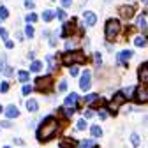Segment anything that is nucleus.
Instances as JSON below:
<instances>
[{"label":"nucleus","instance_id":"6","mask_svg":"<svg viewBox=\"0 0 148 148\" xmlns=\"http://www.w3.org/2000/svg\"><path fill=\"white\" fill-rule=\"evenodd\" d=\"M134 97H136V101L138 102H141V104H145V102H148V88L146 86H138L136 88V94H134Z\"/></svg>","mask_w":148,"mask_h":148},{"label":"nucleus","instance_id":"30","mask_svg":"<svg viewBox=\"0 0 148 148\" xmlns=\"http://www.w3.org/2000/svg\"><path fill=\"white\" fill-rule=\"evenodd\" d=\"M7 90H9V83H7V81H2V83H0V92H2V94H5Z\"/></svg>","mask_w":148,"mask_h":148},{"label":"nucleus","instance_id":"51","mask_svg":"<svg viewBox=\"0 0 148 148\" xmlns=\"http://www.w3.org/2000/svg\"><path fill=\"white\" fill-rule=\"evenodd\" d=\"M4 148H11V146H4Z\"/></svg>","mask_w":148,"mask_h":148},{"label":"nucleus","instance_id":"4","mask_svg":"<svg viewBox=\"0 0 148 148\" xmlns=\"http://www.w3.org/2000/svg\"><path fill=\"white\" fill-rule=\"evenodd\" d=\"M125 99H127V97L122 94V92L115 94V97L111 99V101H109V104H108V109L111 111V113H116V111H118V108H120V106L125 102Z\"/></svg>","mask_w":148,"mask_h":148},{"label":"nucleus","instance_id":"48","mask_svg":"<svg viewBox=\"0 0 148 148\" xmlns=\"http://www.w3.org/2000/svg\"><path fill=\"white\" fill-rule=\"evenodd\" d=\"M145 125H148V115L145 116Z\"/></svg>","mask_w":148,"mask_h":148},{"label":"nucleus","instance_id":"40","mask_svg":"<svg viewBox=\"0 0 148 148\" xmlns=\"http://www.w3.org/2000/svg\"><path fill=\"white\" fill-rule=\"evenodd\" d=\"M60 2H62L64 7H71L72 5V0H60Z\"/></svg>","mask_w":148,"mask_h":148},{"label":"nucleus","instance_id":"27","mask_svg":"<svg viewBox=\"0 0 148 148\" xmlns=\"http://www.w3.org/2000/svg\"><path fill=\"white\" fill-rule=\"evenodd\" d=\"M134 44H136V46H145V44H146V39H145V37H136V39H134Z\"/></svg>","mask_w":148,"mask_h":148},{"label":"nucleus","instance_id":"11","mask_svg":"<svg viewBox=\"0 0 148 148\" xmlns=\"http://www.w3.org/2000/svg\"><path fill=\"white\" fill-rule=\"evenodd\" d=\"M76 102H78V94H72L65 97V102H64V108H76Z\"/></svg>","mask_w":148,"mask_h":148},{"label":"nucleus","instance_id":"24","mask_svg":"<svg viewBox=\"0 0 148 148\" xmlns=\"http://www.w3.org/2000/svg\"><path fill=\"white\" fill-rule=\"evenodd\" d=\"M25 20H27V23H35V21H37V14H34V12H28Z\"/></svg>","mask_w":148,"mask_h":148},{"label":"nucleus","instance_id":"14","mask_svg":"<svg viewBox=\"0 0 148 148\" xmlns=\"http://www.w3.org/2000/svg\"><path fill=\"white\" fill-rule=\"evenodd\" d=\"M27 109L32 111V113H35V111L39 109V102H37L35 99H28V101H27Z\"/></svg>","mask_w":148,"mask_h":148},{"label":"nucleus","instance_id":"23","mask_svg":"<svg viewBox=\"0 0 148 148\" xmlns=\"http://www.w3.org/2000/svg\"><path fill=\"white\" fill-rule=\"evenodd\" d=\"M9 16V11L5 5H0V20H5V18Z\"/></svg>","mask_w":148,"mask_h":148},{"label":"nucleus","instance_id":"44","mask_svg":"<svg viewBox=\"0 0 148 148\" xmlns=\"http://www.w3.org/2000/svg\"><path fill=\"white\" fill-rule=\"evenodd\" d=\"M5 48H7V49L14 48V42H12V41H5Z\"/></svg>","mask_w":148,"mask_h":148},{"label":"nucleus","instance_id":"2","mask_svg":"<svg viewBox=\"0 0 148 148\" xmlns=\"http://www.w3.org/2000/svg\"><path fill=\"white\" fill-rule=\"evenodd\" d=\"M86 57L83 51H67L62 57V64L64 65H71V64H85Z\"/></svg>","mask_w":148,"mask_h":148},{"label":"nucleus","instance_id":"34","mask_svg":"<svg viewBox=\"0 0 148 148\" xmlns=\"http://www.w3.org/2000/svg\"><path fill=\"white\" fill-rule=\"evenodd\" d=\"M57 18H58V20H62V21H64V20H65V18H67V16H65V11H62V9H58V11H57Z\"/></svg>","mask_w":148,"mask_h":148},{"label":"nucleus","instance_id":"7","mask_svg":"<svg viewBox=\"0 0 148 148\" xmlns=\"http://www.w3.org/2000/svg\"><path fill=\"white\" fill-rule=\"evenodd\" d=\"M90 85H92V72H90V71H85V72L81 74V79H79V88L86 92V90L90 88Z\"/></svg>","mask_w":148,"mask_h":148},{"label":"nucleus","instance_id":"47","mask_svg":"<svg viewBox=\"0 0 148 148\" xmlns=\"http://www.w3.org/2000/svg\"><path fill=\"white\" fill-rule=\"evenodd\" d=\"M71 48H72V42H71V41H67V42H65V49H71Z\"/></svg>","mask_w":148,"mask_h":148},{"label":"nucleus","instance_id":"15","mask_svg":"<svg viewBox=\"0 0 148 148\" xmlns=\"http://www.w3.org/2000/svg\"><path fill=\"white\" fill-rule=\"evenodd\" d=\"M90 134H92V138H101L102 136V129L99 125H92L90 127Z\"/></svg>","mask_w":148,"mask_h":148},{"label":"nucleus","instance_id":"41","mask_svg":"<svg viewBox=\"0 0 148 148\" xmlns=\"http://www.w3.org/2000/svg\"><path fill=\"white\" fill-rule=\"evenodd\" d=\"M0 125H2V127H5V129H9V127H11L12 123H11L9 120H4V122H0Z\"/></svg>","mask_w":148,"mask_h":148},{"label":"nucleus","instance_id":"50","mask_svg":"<svg viewBox=\"0 0 148 148\" xmlns=\"http://www.w3.org/2000/svg\"><path fill=\"white\" fill-rule=\"evenodd\" d=\"M2 109H4V108H2V106H0V113H2Z\"/></svg>","mask_w":148,"mask_h":148},{"label":"nucleus","instance_id":"21","mask_svg":"<svg viewBox=\"0 0 148 148\" xmlns=\"http://www.w3.org/2000/svg\"><path fill=\"white\" fill-rule=\"evenodd\" d=\"M78 148H94V141H92V139H85V141L79 143Z\"/></svg>","mask_w":148,"mask_h":148},{"label":"nucleus","instance_id":"18","mask_svg":"<svg viewBox=\"0 0 148 148\" xmlns=\"http://www.w3.org/2000/svg\"><path fill=\"white\" fill-rule=\"evenodd\" d=\"M18 79H20L21 83H27V81L30 79V74H28L27 71H20V72H18Z\"/></svg>","mask_w":148,"mask_h":148},{"label":"nucleus","instance_id":"42","mask_svg":"<svg viewBox=\"0 0 148 148\" xmlns=\"http://www.w3.org/2000/svg\"><path fill=\"white\" fill-rule=\"evenodd\" d=\"M92 116H94V111H92V109L85 111V118H92Z\"/></svg>","mask_w":148,"mask_h":148},{"label":"nucleus","instance_id":"35","mask_svg":"<svg viewBox=\"0 0 148 148\" xmlns=\"http://www.w3.org/2000/svg\"><path fill=\"white\" fill-rule=\"evenodd\" d=\"M0 37H2L4 41H9V39H7V30H5V28H2V27H0Z\"/></svg>","mask_w":148,"mask_h":148},{"label":"nucleus","instance_id":"8","mask_svg":"<svg viewBox=\"0 0 148 148\" xmlns=\"http://www.w3.org/2000/svg\"><path fill=\"white\" fill-rule=\"evenodd\" d=\"M118 11H120V16L125 18V20H129V18L134 16V7H132V5H122Z\"/></svg>","mask_w":148,"mask_h":148},{"label":"nucleus","instance_id":"33","mask_svg":"<svg viewBox=\"0 0 148 148\" xmlns=\"http://www.w3.org/2000/svg\"><path fill=\"white\" fill-rule=\"evenodd\" d=\"M0 71H5V55H0Z\"/></svg>","mask_w":148,"mask_h":148},{"label":"nucleus","instance_id":"46","mask_svg":"<svg viewBox=\"0 0 148 148\" xmlns=\"http://www.w3.org/2000/svg\"><path fill=\"white\" fill-rule=\"evenodd\" d=\"M16 39H18V41H23V34L18 32V34H16Z\"/></svg>","mask_w":148,"mask_h":148},{"label":"nucleus","instance_id":"31","mask_svg":"<svg viewBox=\"0 0 148 148\" xmlns=\"http://www.w3.org/2000/svg\"><path fill=\"white\" fill-rule=\"evenodd\" d=\"M65 90H67V79H62L58 85V92H65Z\"/></svg>","mask_w":148,"mask_h":148},{"label":"nucleus","instance_id":"20","mask_svg":"<svg viewBox=\"0 0 148 148\" xmlns=\"http://www.w3.org/2000/svg\"><path fill=\"white\" fill-rule=\"evenodd\" d=\"M97 101H99V95H97V94H90V95L85 97V102H88V104H94V102H97Z\"/></svg>","mask_w":148,"mask_h":148},{"label":"nucleus","instance_id":"13","mask_svg":"<svg viewBox=\"0 0 148 148\" xmlns=\"http://www.w3.org/2000/svg\"><path fill=\"white\" fill-rule=\"evenodd\" d=\"M5 115H7V118H16L18 115H20V111H18V108H16V106H12V104H11V106H7V108H5Z\"/></svg>","mask_w":148,"mask_h":148},{"label":"nucleus","instance_id":"17","mask_svg":"<svg viewBox=\"0 0 148 148\" xmlns=\"http://www.w3.org/2000/svg\"><path fill=\"white\" fill-rule=\"evenodd\" d=\"M42 69V62H39V60H34L32 64H30V71L32 72H39Z\"/></svg>","mask_w":148,"mask_h":148},{"label":"nucleus","instance_id":"29","mask_svg":"<svg viewBox=\"0 0 148 148\" xmlns=\"http://www.w3.org/2000/svg\"><path fill=\"white\" fill-rule=\"evenodd\" d=\"M76 129H78V131H85V129H86V120H79Z\"/></svg>","mask_w":148,"mask_h":148},{"label":"nucleus","instance_id":"43","mask_svg":"<svg viewBox=\"0 0 148 148\" xmlns=\"http://www.w3.org/2000/svg\"><path fill=\"white\" fill-rule=\"evenodd\" d=\"M78 72H79V69H78V67H71V74H72V76H76Z\"/></svg>","mask_w":148,"mask_h":148},{"label":"nucleus","instance_id":"9","mask_svg":"<svg viewBox=\"0 0 148 148\" xmlns=\"http://www.w3.org/2000/svg\"><path fill=\"white\" fill-rule=\"evenodd\" d=\"M138 76L143 83H148V64H141L138 69Z\"/></svg>","mask_w":148,"mask_h":148},{"label":"nucleus","instance_id":"10","mask_svg":"<svg viewBox=\"0 0 148 148\" xmlns=\"http://www.w3.org/2000/svg\"><path fill=\"white\" fill-rule=\"evenodd\" d=\"M83 18H85V23H86L88 27H94V25L97 23V16H95L94 12H90V11H85Z\"/></svg>","mask_w":148,"mask_h":148},{"label":"nucleus","instance_id":"38","mask_svg":"<svg viewBox=\"0 0 148 148\" xmlns=\"http://www.w3.org/2000/svg\"><path fill=\"white\" fill-rule=\"evenodd\" d=\"M94 60H95V65H101L102 58H101V55H99V53H95V55H94Z\"/></svg>","mask_w":148,"mask_h":148},{"label":"nucleus","instance_id":"26","mask_svg":"<svg viewBox=\"0 0 148 148\" xmlns=\"http://www.w3.org/2000/svg\"><path fill=\"white\" fill-rule=\"evenodd\" d=\"M25 35L27 37H34V27L32 25H27L25 27Z\"/></svg>","mask_w":148,"mask_h":148},{"label":"nucleus","instance_id":"16","mask_svg":"<svg viewBox=\"0 0 148 148\" xmlns=\"http://www.w3.org/2000/svg\"><path fill=\"white\" fill-rule=\"evenodd\" d=\"M55 16H57V12H53L51 9H46V11L42 12V20H44V21L48 23V21H51V20H53Z\"/></svg>","mask_w":148,"mask_h":148},{"label":"nucleus","instance_id":"36","mask_svg":"<svg viewBox=\"0 0 148 148\" xmlns=\"http://www.w3.org/2000/svg\"><path fill=\"white\" fill-rule=\"evenodd\" d=\"M48 64H49L48 67H49V69L53 71V69H55V60H53V57H51V55H49V57H48Z\"/></svg>","mask_w":148,"mask_h":148},{"label":"nucleus","instance_id":"39","mask_svg":"<svg viewBox=\"0 0 148 148\" xmlns=\"http://www.w3.org/2000/svg\"><path fill=\"white\" fill-rule=\"evenodd\" d=\"M25 7L27 9H34V0H25Z\"/></svg>","mask_w":148,"mask_h":148},{"label":"nucleus","instance_id":"1","mask_svg":"<svg viewBox=\"0 0 148 148\" xmlns=\"http://www.w3.org/2000/svg\"><path fill=\"white\" fill-rule=\"evenodd\" d=\"M57 132H58V120L55 116H46L39 125V129H37V139L49 141L53 136H57Z\"/></svg>","mask_w":148,"mask_h":148},{"label":"nucleus","instance_id":"12","mask_svg":"<svg viewBox=\"0 0 148 148\" xmlns=\"http://www.w3.org/2000/svg\"><path fill=\"white\" fill-rule=\"evenodd\" d=\"M132 55H134V53H132L131 49L120 51V53H118V57H116V60H118V64H120V65H123V64H125V60H129V58L132 57Z\"/></svg>","mask_w":148,"mask_h":148},{"label":"nucleus","instance_id":"19","mask_svg":"<svg viewBox=\"0 0 148 148\" xmlns=\"http://www.w3.org/2000/svg\"><path fill=\"white\" fill-rule=\"evenodd\" d=\"M60 148H76V143H74V139H64L60 143Z\"/></svg>","mask_w":148,"mask_h":148},{"label":"nucleus","instance_id":"45","mask_svg":"<svg viewBox=\"0 0 148 148\" xmlns=\"http://www.w3.org/2000/svg\"><path fill=\"white\" fill-rule=\"evenodd\" d=\"M4 74H5V76H11V74H12V69H11V67H5Z\"/></svg>","mask_w":148,"mask_h":148},{"label":"nucleus","instance_id":"37","mask_svg":"<svg viewBox=\"0 0 148 148\" xmlns=\"http://www.w3.org/2000/svg\"><path fill=\"white\" fill-rule=\"evenodd\" d=\"M99 118H101V120H106V118H108V111L101 109V111H99Z\"/></svg>","mask_w":148,"mask_h":148},{"label":"nucleus","instance_id":"5","mask_svg":"<svg viewBox=\"0 0 148 148\" xmlns=\"http://www.w3.org/2000/svg\"><path fill=\"white\" fill-rule=\"evenodd\" d=\"M51 85H53L51 76H44V78H37L35 79V88L39 90V92H49Z\"/></svg>","mask_w":148,"mask_h":148},{"label":"nucleus","instance_id":"49","mask_svg":"<svg viewBox=\"0 0 148 148\" xmlns=\"http://www.w3.org/2000/svg\"><path fill=\"white\" fill-rule=\"evenodd\" d=\"M141 2H143V4H148V0H141Z\"/></svg>","mask_w":148,"mask_h":148},{"label":"nucleus","instance_id":"22","mask_svg":"<svg viewBox=\"0 0 148 148\" xmlns=\"http://www.w3.org/2000/svg\"><path fill=\"white\" fill-rule=\"evenodd\" d=\"M134 92H136V88H134V86H127V88H123V92H122V94H123L125 97H132V94H134Z\"/></svg>","mask_w":148,"mask_h":148},{"label":"nucleus","instance_id":"32","mask_svg":"<svg viewBox=\"0 0 148 148\" xmlns=\"http://www.w3.org/2000/svg\"><path fill=\"white\" fill-rule=\"evenodd\" d=\"M32 90H34V86H32V85H25L21 92H23V95H28V94H30V92H32Z\"/></svg>","mask_w":148,"mask_h":148},{"label":"nucleus","instance_id":"28","mask_svg":"<svg viewBox=\"0 0 148 148\" xmlns=\"http://www.w3.org/2000/svg\"><path fill=\"white\" fill-rule=\"evenodd\" d=\"M138 27H139V28H146V20H145V16H139V18H138Z\"/></svg>","mask_w":148,"mask_h":148},{"label":"nucleus","instance_id":"3","mask_svg":"<svg viewBox=\"0 0 148 148\" xmlns=\"http://www.w3.org/2000/svg\"><path fill=\"white\" fill-rule=\"evenodd\" d=\"M118 32H120V23H118V20H108L106 30H104V34H106L108 39H115V37L118 35Z\"/></svg>","mask_w":148,"mask_h":148},{"label":"nucleus","instance_id":"25","mask_svg":"<svg viewBox=\"0 0 148 148\" xmlns=\"http://www.w3.org/2000/svg\"><path fill=\"white\" fill-rule=\"evenodd\" d=\"M131 143H132V146H139V136L136 132L131 134Z\"/></svg>","mask_w":148,"mask_h":148}]
</instances>
